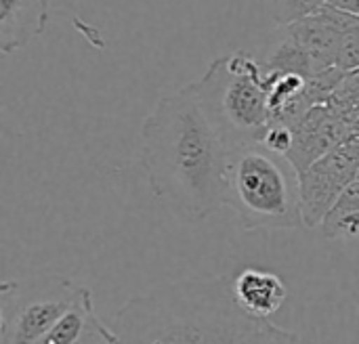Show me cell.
<instances>
[{
  "instance_id": "cell-1",
  "label": "cell",
  "mask_w": 359,
  "mask_h": 344,
  "mask_svg": "<svg viewBox=\"0 0 359 344\" xmlns=\"http://www.w3.org/2000/svg\"><path fill=\"white\" fill-rule=\"evenodd\" d=\"M229 153L194 84L164 95L143 120L141 166L147 183L185 221H204L227 206Z\"/></svg>"
},
{
  "instance_id": "cell-2",
  "label": "cell",
  "mask_w": 359,
  "mask_h": 344,
  "mask_svg": "<svg viewBox=\"0 0 359 344\" xmlns=\"http://www.w3.org/2000/svg\"><path fill=\"white\" fill-rule=\"evenodd\" d=\"M120 344H301L271 322L250 317L233 296V277L160 284L116 315Z\"/></svg>"
},
{
  "instance_id": "cell-3",
  "label": "cell",
  "mask_w": 359,
  "mask_h": 344,
  "mask_svg": "<svg viewBox=\"0 0 359 344\" xmlns=\"http://www.w3.org/2000/svg\"><path fill=\"white\" fill-rule=\"evenodd\" d=\"M194 88L229 151L263 143L271 126V107L265 71L250 55L217 57Z\"/></svg>"
},
{
  "instance_id": "cell-4",
  "label": "cell",
  "mask_w": 359,
  "mask_h": 344,
  "mask_svg": "<svg viewBox=\"0 0 359 344\" xmlns=\"http://www.w3.org/2000/svg\"><path fill=\"white\" fill-rule=\"evenodd\" d=\"M227 206L244 229H301V179L288 158L263 145L242 147L229 153Z\"/></svg>"
},
{
  "instance_id": "cell-5",
  "label": "cell",
  "mask_w": 359,
  "mask_h": 344,
  "mask_svg": "<svg viewBox=\"0 0 359 344\" xmlns=\"http://www.w3.org/2000/svg\"><path fill=\"white\" fill-rule=\"evenodd\" d=\"M82 286L59 273L0 286V344H38L67 313Z\"/></svg>"
},
{
  "instance_id": "cell-6",
  "label": "cell",
  "mask_w": 359,
  "mask_h": 344,
  "mask_svg": "<svg viewBox=\"0 0 359 344\" xmlns=\"http://www.w3.org/2000/svg\"><path fill=\"white\" fill-rule=\"evenodd\" d=\"M359 162L343 149H334L311 164L301 179V208L307 229L322 225L341 193L358 179Z\"/></svg>"
},
{
  "instance_id": "cell-7",
  "label": "cell",
  "mask_w": 359,
  "mask_h": 344,
  "mask_svg": "<svg viewBox=\"0 0 359 344\" xmlns=\"http://www.w3.org/2000/svg\"><path fill=\"white\" fill-rule=\"evenodd\" d=\"M347 128L349 126L343 124L330 111L328 105H318V107L309 109L299 124H294V128H292L294 143L286 158L301 174L311 164H316L318 160H322L324 156L334 151L341 145Z\"/></svg>"
},
{
  "instance_id": "cell-8",
  "label": "cell",
  "mask_w": 359,
  "mask_h": 344,
  "mask_svg": "<svg viewBox=\"0 0 359 344\" xmlns=\"http://www.w3.org/2000/svg\"><path fill=\"white\" fill-rule=\"evenodd\" d=\"M50 19L48 0H0V50L11 55L44 34Z\"/></svg>"
},
{
  "instance_id": "cell-9",
  "label": "cell",
  "mask_w": 359,
  "mask_h": 344,
  "mask_svg": "<svg viewBox=\"0 0 359 344\" xmlns=\"http://www.w3.org/2000/svg\"><path fill=\"white\" fill-rule=\"evenodd\" d=\"M233 296L250 317L269 322L284 307L288 288L280 275L248 267L233 277Z\"/></svg>"
},
{
  "instance_id": "cell-10",
  "label": "cell",
  "mask_w": 359,
  "mask_h": 344,
  "mask_svg": "<svg viewBox=\"0 0 359 344\" xmlns=\"http://www.w3.org/2000/svg\"><path fill=\"white\" fill-rule=\"evenodd\" d=\"M322 233L328 240L359 235V177L341 193L337 204L322 221Z\"/></svg>"
},
{
  "instance_id": "cell-11",
  "label": "cell",
  "mask_w": 359,
  "mask_h": 344,
  "mask_svg": "<svg viewBox=\"0 0 359 344\" xmlns=\"http://www.w3.org/2000/svg\"><path fill=\"white\" fill-rule=\"evenodd\" d=\"M330 111L347 126L359 122V74L351 71L343 78L330 101L326 103Z\"/></svg>"
},
{
  "instance_id": "cell-12",
  "label": "cell",
  "mask_w": 359,
  "mask_h": 344,
  "mask_svg": "<svg viewBox=\"0 0 359 344\" xmlns=\"http://www.w3.org/2000/svg\"><path fill=\"white\" fill-rule=\"evenodd\" d=\"M267 2L271 4V15L276 23L286 27L311 17L330 0H267Z\"/></svg>"
},
{
  "instance_id": "cell-13",
  "label": "cell",
  "mask_w": 359,
  "mask_h": 344,
  "mask_svg": "<svg viewBox=\"0 0 359 344\" xmlns=\"http://www.w3.org/2000/svg\"><path fill=\"white\" fill-rule=\"evenodd\" d=\"M334 67L351 74L359 69V25L355 29H351L349 34L343 36L339 50H337V61Z\"/></svg>"
},
{
  "instance_id": "cell-14",
  "label": "cell",
  "mask_w": 359,
  "mask_h": 344,
  "mask_svg": "<svg viewBox=\"0 0 359 344\" xmlns=\"http://www.w3.org/2000/svg\"><path fill=\"white\" fill-rule=\"evenodd\" d=\"M292 143H294V132L290 126H284V124H271L265 139H263V147H267L269 151L278 153V156H288V151L292 149Z\"/></svg>"
},
{
  "instance_id": "cell-15",
  "label": "cell",
  "mask_w": 359,
  "mask_h": 344,
  "mask_svg": "<svg viewBox=\"0 0 359 344\" xmlns=\"http://www.w3.org/2000/svg\"><path fill=\"white\" fill-rule=\"evenodd\" d=\"M339 149H343L345 153H349L353 160H358L359 162V122L347 128V132H345V137H343Z\"/></svg>"
},
{
  "instance_id": "cell-16",
  "label": "cell",
  "mask_w": 359,
  "mask_h": 344,
  "mask_svg": "<svg viewBox=\"0 0 359 344\" xmlns=\"http://www.w3.org/2000/svg\"><path fill=\"white\" fill-rule=\"evenodd\" d=\"M330 2L345 8V11H351V13L359 15V0H330Z\"/></svg>"
},
{
  "instance_id": "cell-17",
  "label": "cell",
  "mask_w": 359,
  "mask_h": 344,
  "mask_svg": "<svg viewBox=\"0 0 359 344\" xmlns=\"http://www.w3.org/2000/svg\"><path fill=\"white\" fill-rule=\"evenodd\" d=\"M358 74H359V69H358Z\"/></svg>"
},
{
  "instance_id": "cell-18",
  "label": "cell",
  "mask_w": 359,
  "mask_h": 344,
  "mask_svg": "<svg viewBox=\"0 0 359 344\" xmlns=\"http://www.w3.org/2000/svg\"><path fill=\"white\" fill-rule=\"evenodd\" d=\"M358 177H359V174H358Z\"/></svg>"
}]
</instances>
